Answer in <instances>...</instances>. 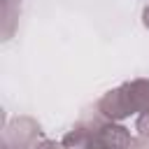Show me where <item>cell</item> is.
Segmentation results:
<instances>
[{
    "instance_id": "cell-1",
    "label": "cell",
    "mask_w": 149,
    "mask_h": 149,
    "mask_svg": "<svg viewBox=\"0 0 149 149\" xmlns=\"http://www.w3.org/2000/svg\"><path fill=\"white\" fill-rule=\"evenodd\" d=\"M100 112L109 119H123L126 114H130V102H128V95H126V88H116V91H109L102 100H100Z\"/></svg>"
},
{
    "instance_id": "cell-2",
    "label": "cell",
    "mask_w": 149,
    "mask_h": 149,
    "mask_svg": "<svg viewBox=\"0 0 149 149\" xmlns=\"http://www.w3.org/2000/svg\"><path fill=\"white\" fill-rule=\"evenodd\" d=\"M123 88H126V95H128L133 112H147L149 109V81L137 79L133 84H126Z\"/></svg>"
},
{
    "instance_id": "cell-3",
    "label": "cell",
    "mask_w": 149,
    "mask_h": 149,
    "mask_svg": "<svg viewBox=\"0 0 149 149\" xmlns=\"http://www.w3.org/2000/svg\"><path fill=\"white\" fill-rule=\"evenodd\" d=\"M137 130H140L142 137H149V109L137 119Z\"/></svg>"
},
{
    "instance_id": "cell-4",
    "label": "cell",
    "mask_w": 149,
    "mask_h": 149,
    "mask_svg": "<svg viewBox=\"0 0 149 149\" xmlns=\"http://www.w3.org/2000/svg\"><path fill=\"white\" fill-rule=\"evenodd\" d=\"M126 149H149V144H147V142H142V140H128Z\"/></svg>"
},
{
    "instance_id": "cell-5",
    "label": "cell",
    "mask_w": 149,
    "mask_h": 149,
    "mask_svg": "<svg viewBox=\"0 0 149 149\" xmlns=\"http://www.w3.org/2000/svg\"><path fill=\"white\" fill-rule=\"evenodd\" d=\"M37 149H58V147H56L54 142H42V144H40Z\"/></svg>"
},
{
    "instance_id": "cell-6",
    "label": "cell",
    "mask_w": 149,
    "mask_h": 149,
    "mask_svg": "<svg viewBox=\"0 0 149 149\" xmlns=\"http://www.w3.org/2000/svg\"><path fill=\"white\" fill-rule=\"evenodd\" d=\"M142 19H144V26L149 28V7H144V12H142Z\"/></svg>"
}]
</instances>
